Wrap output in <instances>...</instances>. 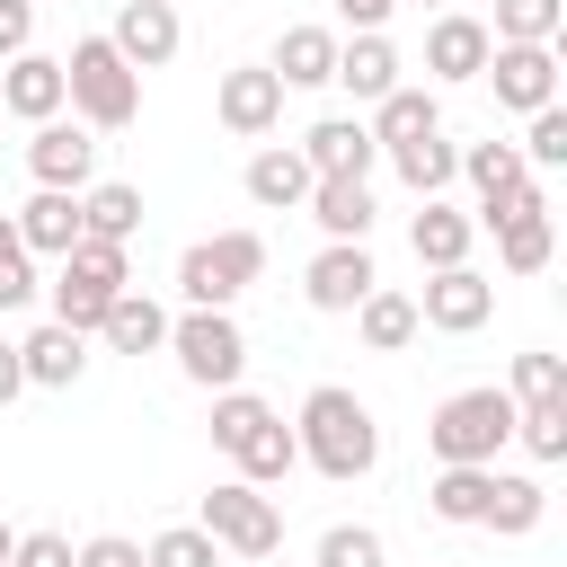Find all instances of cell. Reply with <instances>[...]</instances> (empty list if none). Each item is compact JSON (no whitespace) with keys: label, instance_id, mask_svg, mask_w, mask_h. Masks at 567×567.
<instances>
[{"label":"cell","instance_id":"36","mask_svg":"<svg viewBox=\"0 0 567 567\" xmlns=\"http://www.w3.org/2000/svg\"><path fill=\"white\" fill-rule=\"evenodd\" d=\"M142 567H221V540L204 523H168V532L142 540Z\"/></svg>","mask_w":567,"mask_h":567},{"label":"cell","instance_id":"39","mask_svg":"<svg viewBox=\"0 0 567 567\" xmlns=\"http://www.w3.org/2000/svg\"><path fill=\"white\" fill-rule=\"evenodd\" d=\"M27 301H35V257H27L18 221L0 213V310H27Z\"/></svg>","mask_w":567,"mask_h":567},{"label":"cell","instance_id":"40","mask_svg":"<svg viewBox=\"0 0 567 567\" xmlns=\"http://www.w3.org/2000/svg\"><path fill=\"white\" fill-rule=\"evenodd\" d=\"M505 399H514V408H523V399H567V363H558V354H514Z\"/></svg>","mask_w":567,"mask_h":567},{"label":"cell","instance_id":"12","mask_svg":"<svg viewBox=\"0 0 567 567\" xmlns=\"http://www.w3.org/2000/svg\"><path fill=\"white\" fill-rule=\"evenodd\" d=\"M213 115H221V133H239V142H266V133L284 124V80H275L266 62H239V71H221V89H213Z\"/></svg>","mask_w":567,"mask_h":567},{"label":"cell","instance_id":"30","mask_svg":"<svg viewBox=\"0 0 567 567\" xmlns=\"http://www.w3.org/2000/svg\"><path fill=\"white\" fill-rule=\"evenodd\" d=\"M487 478H496V461H487V470H470V461H443V470H434V487H425L434 523H452V532H478V514H487Z\"/></svg>","mask_w":567,"mask_h":567},{"label":"cell","instance_id":"44","mask_svg":"<svg viewBox=\"0 0 567 567\" xmlns=\"http://www.w3.org/2000/svg\"><path fill=\"white\" fill-rule=\"evenodd\" d=\"M390 9H399V0H337V18H346L354 35H372V27H390Z\"/></svg>","mask_w":567,"mask_h":567},{"label":"cell","instance_id":"43","mask_svg":"<svg viewBox=\"0 0 567 567\" xmlns=\"http://www.w3.org/2000/svg\"><path fill=\"white\" fill-rule=\"evenodd\" d=\"M27 35H35V0H0V62L27 53Z\"/></svg>","mask_w":567,"mask_h":567},{"label":"cell","instance_id":"42","mask_svg":"<svg viewBox=\"0 0 567 567\" xmlns=\"http://www.w3.org/2000/svg\"><path fill=\"white\" fill-rule=\"evenodd\" d=\"M71 567H142V540L97 532V540H80V549H71Z\"/></svg>","mask_w":567,"mask_h":567},{"label":"cell","instance_id":"46","mask_svg":"<svg viewBox=\"0 0 567 567\" xmlns=\"http://www.w3.org/2000/svg\"><path fill=\"white\" fill-rule=\"evenodd\" d=\"M9 540H18V532H9V523H0V567H9Z\"/></svg>","mask_w":567,"mask_h":567},{"label":"cell","instance_id":"17","mask_svg":"<svg viewBox=\"0 0 567 567\" xmlns=\"http://www.w3.org/2000/svg\"><path fill=\"white\" fill-rule=\"evenodd\" d=\"M487 18H470V9H434V27H425V71L434 80H478L487 71Z\"/></svg>","mask_w":567,"mask_h":567},{"label":"cell","instance_id":"29","mask_svg":"<svg viewBox=\"0 0 567 567\" xmlns=\"http://www.w3.org/2000/svg\"><path fill=\"white\" fill-rule=\"evenodd\" d=\"M133 230H142V186H124V177L80 186V239H115V248H133Z\"/></svg>","mask_w":567,"mask_h":567},{"label":"cell","instance_id":"8","mask_svg":"<svg viewBox=\"0 0 567 567\" xmlns=\"http://www.w3.org/2000/svg\"><path fill=\"white\" fill-rule=\"evenodd\" d=\"M230 558H275L284 549V505L266 496V487H248V478H221V487H204V514H195Z\"/></svg>","mask_w":567,"mask_h":567},{"label":"cell","instance_id":"1","mask_svg":"<svg viewBox=\"0 0 567 567\" xmlns=\"http://www.w3.org/2000/svg\"><path fill=\"white\" fill-rule=\"evenodd\" d=\"M292 452H301L319 478L354 487V478L381 470V425H372V408H363L346 381H319V390L301 399V416H292Z\"/></svg>","mask_w":567,"mask_h":567},{"label":"cell","instance_id":"28","mask_svg":"<svg viewBox=\"0 0 567 567\" xmlns=\"http://www.w3.org/2000/svg\"><path fill=\"white\" fill-rule=\"evenodd\" d=\"M337 89H354V97H390L399 89V44L372 27V35H354V44H337V71H328Z\"/></svg>","mask_w":567,"mask_h":567},{"label":"cell","instance_id":"47","mask_svg":"<svg viewBox=\"0 0 567 567\" xmlns=\"http://www.w3.org/2000/svg\"><path fill=\"white\" fill-rule=\"evenodd\" d=\"M425 9H461V0H425Z\"/></svg>","mask_w":567,"mask_h":567},{"label":"cell","instance_id":"24","mask_svg":"<svg viewBox=\"0 0 567 567\" xmlns=\"http://www.w3.org/2000/svg\"><path fill=\"white\" fill-rule=\"evenodd\" d=\"M540 514H549V487L523 478V470H496V478H487V514H478V532H496V540H532Z\"/></svg>","mask_w":567,"mask_h":567},{"label":"cell","instance_id":"34","mask_svg":"<svg viewBox=\"0 0 567 567\" xmlns=\"http://www.w3.org/2000/svg\"><path fill=\"white\" fill-rule=\"evenodd\" d=\"M567 27V0H496V44H558Z\"/></svg>","mask_w":567,"mask_h":567},{"label":"cell","instance_id":"2","mask_svg":"<svg viewBox=\"0 0 567 567\" xmlns=\"http://www.w3.org/2000/svg\"><path fill=\"white\" fill-rule=\"evenodd\" d=\"M62 106H71V124H89V133H124V124L142 115V71H133L106 35H80V44L62 53Z\"/></svg>","mask_w":567,"mask_h":567},{"label":"cell","instance_id":"9","mask_svg":"<svg viewBox=\"0 0 567 567\" xmlns=\"http://www.w3.org/2000/svg\"><path fill=\"white\" fill-rule=\"evenodd\" d=\"M478 230H496V266H505V275H540V266L558 257V221H549L540 177H523L496 213H478Z\"/></svg>","mask_w":567,"mask_h":567},{"label":"cell","instance_id":"41","mask_svg":"<svg viewBox=\"0 0 567 567\" xmlns=\"http://www.w3.org/2000/svg\"><path fill=\"white\" fill-rule=\"evenodd\" d=\"M9 567H71V540L62 532H18L9 540Z\"/></svg>","mask_w":567,"mask_h":567},{"label":"cell","instance_id":"38","mask_svg":"<svg viewBox=\"0 0 567 567\" xmlns=\"http://www.w3.org/2000/svg\"><path fill=\"white\" fill-rule=\"evenodd\" d=\"M310 567H381V532L372 523H328Z\"/></svg>","mask_w":567,"mask_h":567},{"label":"cell","instance_id":"23","mask_svg":"<svg viewBox=\"0 0 567 567\" xmlns=\"http://www.w3.org/2000/svg\"><path fill=\"white\" fill-rule=\"evenodd\" d=\"M89 337H106L115 354H159V346H168V310H159V301H151L142 284H124V292L106 301V319H97Z\"/></svg>","mask_w":567,"mask_h":567},{"label":"cell","instance_id":"16","mask_svg":"<svg viewBox=\"0 0 567 567\" xmlns=\"http://www.w3.org/2000/svg\"><path fill=\"white\" fill-rule=\"evenodd\" d=\"M292 151L310 159V177H372V159H381L372 124H354V115H319V124H310Z\"/></svg>","mask_w":567,"mask_h":567},{"label":"cell","instance_id":"32","mask_svg":"<svg viewBox=\"0 0 567 567\" xmlns=\"http://www.w3.org/2000/svg\"><path fill=\"white\" fill-rule=\"evenodd\" d=\"M461 177H470L478 213H496V204H505L532 168H523V151H514V142H470V151H461ZM478 213H470V221H478Z\"/></svg>","mask_w":567,"mask_h":567},{"label":"cell","instance_id":"35","mask_svg":"<svg viewBox=\"0 0 567 567\" xmlns=\"http://www.w3.org/2000/svg\"><path fill=\"white\" fill-rule=\"evenodd\" d=\"M514 443L532 461H567V399H523L514 408Z\"/></svg>","mask_w":567,"mask_h":567},{"label":"cell","instance_id":"6","mask_svg":"<svg viewBox=\"0 0 567 567\" xmlns=\"http://www.w3.org/2000/svg\"><path fill=\"white\" fill-rule=\"evenodd\" d=\"M425 443H434V461L487 470V461L514 443V399H505V390H452V399L425 416Z\"/></svg>","mask_w":567,"mask_h":567},{"label":"cell","instance_id":"20","mask_svg":"<svg viewBox=\"0 0 567 567\" xmlns=\"http://www.w3.org/2000/svg\"><path fill=\"white\" fill-rule=\"evenodd\" d=\"M239 186H248V204H257V213H301V195H310V159H301L292 142H266V151L248 159V177H239Z\"/></svg>","mask_w":567,"mask_h":567},{"label":"cell","instance_id":"37","mask_svg":"<svg viewBox=\"0 0 567 567\" xmlns=\"http://www.w3.org/2000/svg\"><path fill=\"white\" fill-rule=\"evenodd\" d=\"M514 151H523V168H532V177H540V168H567V106H558V97H549V106H532V133H523Z\"/></svg>","mask_w":567,"mask_h":567},{"label":"cell","instance_id":"19","mask_svg":"<svg viewBox=\"0 0 567 567\" xmlns=\"http://www.w3.org/2000/svg\"><path fill=\"white\" fill-rule=\"evenodd\" d=\"M18 363H27V390H71L89 372V337L62 328V319H44L35 337H18Z\"/></svg>","mask_w":567,"mask_h":567},{"label":"cell","instance_id":"26","mask_svg":"<svg viewBox=\"0 0 567 567\" xmlns=\"http://www.w3.org/2000/svg\"><path fill=\"white\" fill-rule=\"evenodd\" d=\"M346 319H354V337H363L372 354H408V346H416V292H390V284H372V292H363Z\"/></svg>","mask_w":567,"mask_h":567},{"label":"cell","instance_id":"45","mask_svg":"<svg viewBox=\"0 0 567 567\" xmlns=\"http://www.w3.org/2000/svg\"><path fill=\"white\" fill-rule=\"evenodd\" d=\"M18 390H27V363H18V346H9V337H0V408H9V399H18Z\"/></svg>","mask_w":567,"mask_h":567},{"label":"cell","instance_id":"33","mask_svg":"<svg viewBox=\"0 0 567 567\" xmlns=\"http://www.w3.org/2000/svg\"><path fill=\"white\" fill-rule=\"evenodd\" d=\"M390 168H399V186H416V195H443V186L461 177V151H452L443 133H416V142H390Z\"/></svg>","mask_w":567,"mask_h":567},{"label":"cell","instance_id":"18","mask_svg":"<svg viewBox=\"0 0 567 567\" xmlns=\"http://www.w3.org/2000/svg\"><path fill=\"white\" fill-rule=\"evenodd\" d=\"M0 115H18V124H44V115H62V62L53 53H9L0 62Z\"/></svg>","mask_w":567,"mask_h":567},{"label":"cell","instance_id":"27","mask_svg":"<svg viewBox=\"0 0 567 567\" xmlns=\"http://www.w3.org/2000/svg\"><path fill=\"white\" fill-rule=\"evenodd\" d=\"M266 71H275L284 89H328V71H337V35H328V27H284Z\"/></svg>","mask_w":567,"mask_h":567},{"label":"cell","instance_id":"14","mask_svg":"<svg viewBox=\"0 0 567 567\" xmlns=\"http://www.w3.org/2000/svg\"><path fill=\"white\" fill-rule=\"evenodd\" d=\"M27 177H35V186H71V195H80V186L97 177V133H89V124L44 115V124L27 133Z\"/></svg>","mask_w":567,"mask_h":567},{"label":"cell","instance_id":"7","mask_svg":"<svg viewBox=\"0 0 567 567\" xmlns=\"http://www.w3.org/2000/svg\"><path fill=\"white\" fill-rule=\"evenodd\" d=\"M168 354H177V372H186L195 390H239V372H248V337H239L230 310H186V319H168Z\"/></svg>","mask_w":567,"mask_h":567},{"label":"cell","instance_id":"3","mask_svg":"<svg viewBox=\"0 0 567 567\" xmlns=\"http://www.w3.org/2000/svg\"><path fill=\"white\" fill-rule=\"evenodd\" d=\"M213 443L230 452V470L248 478V487H275V478H292V425H284V408H266L257 390H213Z\"/></svg>","mask_w":567,"mask_h":567},{"label":"cell","instance_id":"4","mask_svg":"<svg viewBox=\"0 0 567 567\" xmlns=\"http://www.w3.org/2000/svg\"><path fill=\"white\" fill-rule=\"evenodd\" d=\"M257 275H266V239H257V230H213V239H195V248L177 257L186 310H230Z\"/></svg>","mask_w":567,"mask_h":567},{"label":"cell","instance_id":"10","mask_svg":"<svg viewBox=\"0 0 567 567\" xmlns=\"http://www.w3.org/2000/svg\"><path fill=\"white\" fill-rule=\"evenodd\" d=\"M496 319V284L478 275V266H434L425 275V292H416V328H434V337H470V328H487Z\"/></svg>","mask_w":567,"mask_h":567},{"label":"cell","instance_id":"11","mask_svg":"<svg viewBox=\"0 0 567 567\" xmlns=\"http://www.w3.org/2000/svg\"><path fill=\"white\" fill-rule=\"evenodd\" d=\"M372 284H381V266H372V248H363V239H328V248L301 266V301H310L319 319H346Z\"/></svg>","mask_w":567,"mask_h":567},{"label":"cell","instance_id":"25","mask_svg":"<svg viewBox=\"0 0 567 567\" xmlns=\"http://www.w3.org/2000/svg\"><path fill=\"white\" fill-rule=\"evenodd\" d=\"M301 213H310L328 239H372V186H363V177H310Z\"/></svg>","mask_w":567,"mask_h":567},{"label":"cell","instance_id":"13","mask_svg":"<svg viewBox=\"0 0 567 567\" xmlns=\"http://www.w3.org/2000/svg\"><path fill=\"white\" fill-rule=\"evenodd\" d=\"M478 80H496V106L532 115V106L558 97V44H487V71Z\"/></svg>","mask_w":567,"mask_h":567},{"label":"cell","instance_id":"5","mask_svg":"<svg viewBox=\"0 0 567 567\" xmlns=\"http://www.w3.org/2000/svg\"><path fill=\"white\" fill-rule=\"evenodd\" d=\"M53 266H62V275H53V319L80 328V337H89V328L106 319V301L133 284V257H124L115 239H71Z\"/></svg>","mask_w":567,"mask_h":567},{"label":"cell","instance_id":"31","mask_svg":"<svg viewBox=\"0 0 567 567\" xmlns=\"http://www.w3.org/2000/svg\"><path fill=\"white\" fill-rule=\"evenodd\" d=\"M416 133H443V97L434 89H390V97H372V142L390 151V142H416Z\"/></svg>","mask_w":567,"mask_h":567},{"label":"cell","instance_id":"22","mask_svg":"<svg viewBox=\"0 0 567 567\" xmlns=\"http://www.w3.org/2000/svg\"><path fill=\"white\" fill-rule=\"evenodd\" d=\"M470 239H478V221H470L461 204H443V195H425V213L408 221V248H416L425 275H434V266H470Z\"/></svg>","mask_w":567,"mask_h":567},{"label":"cell","instance_id":"15","mask_svg":"<svg viewBox=\"0 0 567 567\" xmlns=\"http://www.w3.org/2000/svg\"><path fill=\"white\" fill-rule=\"evenodd\" d=\"M106 44H115L133 71H168V62H177V44H186L177 0H124V9H115V27H106Z\"/></svg>","mask_w":567,"mask_h":567},{"label":"cell","instance_id":"21","mask_svg":"<svg viewBox=\"0 0 567 567\" xmlns=\"http://www.w3.org/2000/svg\"><path fill=\"white\" fill-rule=\"evenodd\" d=\"M9 221H18L27 257H62V248L80 239V195H71V186H35V195H27Z\"/></svg>","mask_w":567,"mask_h":567}]
</instances>
